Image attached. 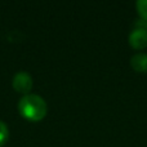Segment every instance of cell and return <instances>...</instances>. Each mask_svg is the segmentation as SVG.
<instances>
[{"label":"cell","mask_w":147,"mask_h":147,"mask_svg":"<svg viewBox=\"0 0 147 147\" xmlns=\"http://www.w3.org/2000/svg\"><path fill=\"white\" fill-rule=\"evenodd\" d=\"M18 111L25 119L30 121H40L45 117L48 107L40 96L36 94H26L18 102Z\"/></svg>","instance_id":"1"},{"label":"cell","mask_w":147,"mask_h":147,"mask_svg":"<svg viewBox=\"0 0 147 147\" xmlns=\"http://www.w3.org/2000/svg\"><path fill=\"white\" fill-rule=\"evenodd\" d=\"M12 85L16 92L23 94V96L30 94L31 89H32V78H31V75L28 72L20 71L13 76Z\"/></svg>","instance_id":"2"},{"label":"cell","mask_w":147,"mask_h":147,"mask_svg":"<svg viewBox=\"0 0 147 147\" xmlns=\"http://www.w3.org/2000/svg\"><path fill=\"white\" fill-rule=\"evenodd\" d=\"M129 44L133 49H145L147 47V30L134 28L129 35Z\"/></svg>","instance_id":"3"},{"label":"cell","mask_w":147,"mask_h":147,"mask_svg":"<svg viewBox=\"0 0 147 147\" xmlns=\"http://www.w3.org/2000/svg\"><path fill=\"white\" fill-rule=\"evenodd\" d=\"M130 66L137 72H147V54L146 53H137L130 59Z\"/></svg>","instance_id":"4"},{"label":"cell","mask_w":147,"mask_h":147,"mask_svg":"<svg viewBox=\"0 0 147 147\" xmlns=\"http://www.w3.org/2000/svg\"><path fill=\"white\" fill-rule=\"evenodd\" d=\"M9 140V129L4 121H0V147H3Z\"/></svg>","instance_id":"5"},{"label":"cell","mask_w":147,"mask_h":147,"mask_svg":"<svg viewBox=\"0 0 147 147\" xmlns=\"http://www.w3.org/2000/svg\"><path fill=\"white\" fill-rule=\"evenodd\" d=\"M136 8L138 10V14H140L141 20L147 21V0H140V1L136 3Z\"/></svg>","instance_id":"6"}]
</instances>
